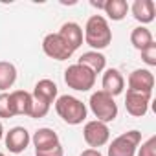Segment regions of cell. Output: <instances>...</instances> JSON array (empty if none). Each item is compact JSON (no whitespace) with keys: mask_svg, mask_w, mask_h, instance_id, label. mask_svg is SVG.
<instances>
[{"mask_svg":"<svg viewBox=\"0 0 156 156\" xmlns=\"http://www.w3.org/2000/svg\"><path fill=\"white\" fill-rule=\"evenodd\" d=\"M83 41L94 50H105L110 42H112V30L108 26V20L103 15H92L87 24H85V33H83Z\"/></svg>","mask_w":156,"mask_h":156,"instance_id":"6da1fadb","label":"cell"},{"mask_svg":"<svg viewBox=\"0 0 156 156\" xmlns=\"http://www.w3.org/2000/svg\"><path fill=\"white\" fill-rule=\"evenodd\" d=\"M55 112L68 125H81L87 119V105L73 96H59L55 99Z\"/></svg>","mask_w":156,"mask_h":156,"instance_id":"7a4b0ae2","label":"cell"},{"mask_svg":"<svg viewBox=\"0 0 156 156\" xmlns=\"http://www.w3.org/2000/svg\"><path fill=\"white\" fill-rule=\"evenodd\" d=\"M96 73L90 72L87 66L81 64H70L64 70V83L68 85V88L77 90V92H88L90 88H94L96 85Z\"/></svg>","mask_w":156,"mask_h":156,"instance_id":"3957f363","label":"cell"},{"mask_svg":"<svg viewBox=\"0 0 156 156\" xmlns=\"http://www.w3.org/2000/svg\"><path fill=\"white\" fill-rule=\"evenodd\" d=\"M90 110L92 114L98 118V121H103V123H110L118 118V103L114 101L112 96H108L107 92L103 90H98L90 96Z\"/></svg>","mask_w":156,"mask_h":156,"instance_id":"277c9868","label":"cell"},{"mask_svg":"<svg viewBox=\"0 0 156 156\" xmlns=\"http://www.w3.org/2000/svg\"><path fill=\"white\" fill-rule=\"evenodd\" d=\"M140 143H141V132L127 130L110 141L107 154L108 156H136V149L140 147Z\"/></svg>","mask_w":156,"mask_h":156,"instance_id":"5b68a950","label":"cell"},{"mask_svg":"<svg viewBox=\"0 0 156 156\" xmlns=\"http://www.w3.org/2000/svg\"><path fill=\"white\" fill-rule=\"evenodd\" d=\"M83 138H85V141H87V145L90 149H99V147H103V145L108 143V140H110V129H108L107 123L92 119V121L85 123V127H83Z\"/></svg>","mask_w":156,"mask_h":156,"instance_id":"8992f818","label":"cell"},{"mask_svg":"<svg viewBox=\"0 0 156 156\" xmlns=\"http://www.w3.org/2000/svg\"><path fill=\"white\" fill-rule=\"evenodd\" d=\"M42 51L55 61H66L73 55V50L64 42L59 33H48L42 41Z\"/></svg>","mask_w":156,"mask_h":156,"instance_id":"52a82bcc","label":"cell"},{"mask_svg":"<svg viewBox=\"0 0 156 156\" xmlns=\"http://www.w3.org/2000/svg\"><path fill=\"white\" fill-rule=\"evenodd\" d=\"M154 88V75L147 68H138L129 73V90L130 92H140V94H149L152 96Z\"/></svg>","mask_w":156,"mask_h":156,"instance_id":"ba28073f","label":"cell"},{"mask_svg":"<svg viewBox=\"0 0 156 156\" xmlns=\"http://www.w3.org/2000/svg\"><path fill=\"white\" fill-rule=\"evenodd\" d=\"M4 141H6V147L9 149V152L20 154L28 149L31 136L24 127H13V129H9V132L4 134Z\"/></svg>","mask_w":156,"mask_h":156,"instance_id":"9c48e42d","label":"cell"},{"mask_svg":"<svg viewBox=\"0 0 156 156\" xmlns=\"http://www.w3.org/2000/svg\"><path fill=\"white\" fill-rule=\"evenodd\" d=\"M149 103H151V96L149 94H140V92H130L127 90L125 96V108L130 116L134 118H143L149 110Z\"/></svg>","mask_w":156,"mask_h":156,"instance_id":"30bf717a","label":"cell"},{"mask_svg":"<svg viewBox=\"0 0 156 156\" xmlns=\"http://www.w3.org/2000/svg\"><path fill=\"white\" fill-rule=\"evenodd\" d=\"M123 88H125V79L119 70L116 68H108L105 70L103 73V79H101V90L107 92L108 96L116 98L119 94H123Z\"/></svg>","mask_w":156,"mask_h":156,"instance_id":"8fae6325","label":"cell"},{"mask_svg":"<svg viewBox=\"0 0 156 156\" xmlns=\"http://www.w3.org/2000/svg\"><path fill=\"white\" fill-rule=\"evenodd\" d=\"M57 94H59V88L51 79H41L35 85V88L31 92V98L35 101H41V103L51 107V103H55V99L59 98Z\"/></svg>","mask_w":156,"mask_h":156,"instance_id":"7c38bea8","label":"cell"},{"mask_svg":"<svg viewBox=\"0 0 156 156\" xmlns=\"http://www.w3.org/2000/svg\"><path fill=\"white\" fill-rule=\"evenodd\" d=\"M31 141H33L35 151H46V149H53V147L61 145L57 132H55L53 129H50V127H41V129H37L35 134L31 136Z\"/></svg>","mask_w":156,"mask_h":156,"instance_id":"4fadbf2b","label":"cell"},{"mask_svg":"<svg viewBox=\"0 0 156 156\" xmlns=\"http://www.w3.org/2000/svg\"><path fill=\"white\" fill-rule=\"evenodd\" d=\"M129 9H130L132 17L141 24L152 22L156 17V6L152 0H134V4L129 6Z\"/></svg>","mask_w":156,"mask_h":156,"instance_id":"5bb4252c","label":"cell"},{"mask_svg":"<svg viewBox=\"0 0 156 156\" xmlns=\"http://www.w3.org/2000/svg\"><path fill=\"white\" fill-rule=\"evenodd\" d=\"M57 33L64 39V42H66L73 51L79 50V46L83 44V28L77 24V22H64Z\"/></svg>","mask_w":156,"mask_h":156,"instance_id":"9a60e30c","label":"cell"},{"mask_svg":"<svg viewBox=\"0 0 156 156\" xmlns=\"http://www.w3.org/2000/svg\"><path fill=\"white\" fill-rule=\"evenodd\" d=\"M9 99H11V107H13L15 116H30L31 103H33V98L30 92H26V90L9 92Z\"/></svg>","mask_w":156,"mask_h":156,"instance_id":"2e32d148","label":"cell"},{"mask_svg":"<svg viewBox=\"0 0 156 156\" xmlns=\"http://www.w3.org/2000/svg\"><path fill=\"white\" fill-rule=\"evenodd\" d=\"M77 64L87 66L90 72H94V73L98 75V73L105 72V68H107V57H105L101 51H94V50H90V51H85V53L79 57Z\"/></svg>","mask_w":156,"mask_h":156,"instance_id":"e0dca14e","label":"cell"},{"mask_svg":"<svg viewBox=\"0 0 156 156\" xmlns=\"http://www.w3.org/2000/svg\"><path fill=\"white\" fill-rule=\"evenodd\" d=\"M103 11L105 15L114 20V22H119L127 17L129 13V4L125 2V0H107L105 6H103Z\"/></svg>","mask_w":156,"mask_h":156,"instance_id":"ac0fdd59","label":"cell"},{"mask_svg":"<svg viewBox=\"0 0 156 156\" xmlns=\"http://www.w3.org/2000/svg\"><path fill=\"white\" fill-rule=\"evenodd\" d=\"M17 81V68L13 62L0 61V92L9 90Z\"/></svg>","mask_w":156,"mask_h":156,"instance_id":"d6986e66","label":"cell"},{"mask_svg":"<svg viewBox=\"0 0 156 156\" xmlns=\"http://www.w3.org/2000/svg\"><path fill=\"white\" fill-rule=\"evenodd\" d=\"M154 42V39H152V33H151V30L149 28H145V26H138V28H134L132 31H130V44L136 48V50H145L149 44H152Z\"/></svg>","mask_w":156,"mask_h":156,"instance_id":"ffe728a7","label":"cell"},{"mask_svg":"<svg viewBox=\"0 0 156 156\" xmlns=\"http://www.w3.org/2000/svg\"><path fill=\"white\" fill-rule=\"evenodd\" d=\"M13 116H15V112H13V107H11L9 94L2 92L0 94V118L8 119V118H13Z\"/></svg>","mask_w":156,"mask_h":156,"instance_id":"44dd1931","label":"cell"},{"mask_svg":"<svg viewBox=\"0 0 156 156\" xmlns=\"http://www.w3.org/2000/svg\"><path fill=\"white\" fill-rule=\"evenodd\" d=\"M136 156H156V138L151 136L147 141H143L141 147L136 149Z\"/></svg>","mask_w":156,"mask_h":156,"instance_id":"7402d4cb","label":"cell"},{"mask_svg":"<svg viewBox=\"0 0 156 156\" xmlns=\"http://www.w3.org/2000/svg\"><path fill=\"white\" fill-rule=\"evenodd\" d=\"M48 112H50V105H44V103L33 99V103H31V110H30V118H33V119H41V118H44Z\"/></svg>","mask_w":156,"mask_h":156,"instance_id":"603a6c76","label":"cell"},{"mask_svg":"<svg viewBox=\"0 0 156 156\" xmlns=\"http://www.w3.org/2000/svg\"><path fill=\"white\" fill-rule=\"evenodd\" d=\"M141 61L147 66H156V42H152L145 50H141Z\"/></svg>","mask_w":156,"mask_h":156,"instance_id":"cb8c5ba5","label":"cell"},{"mask_svg":"<svg viewBox=\"0 0 156 156\" xmlns=\"http://www.w3.org/2000/svg\"><path fill=\"white\" fill-rule=\"evenodd\" d=\"M35 156H64L62 145H57L53 149H46V151H35Z\"/></svg>","mask_w":156,"mask_h":156,"instance_id":"d4e9b609","label":"cell"},{"mask_svg":"<svg viewBox=\"0 0 156 156\" xmlns=\"http://www.w3.org/2000/svg\"><path fill=\"white\" fill-rule=\"evenodd\" d=\"M79 156H103V154L99 152V149H85Z\"/></svg>","mask_w":156,"mask_h":156,"instance_id":"484cf974","label":"cell"},{"mask_svg":"<svg viewBox=\"0 0 156 156\" xmlns=\"http://www.w3.org/2000/svg\"><path fill=\"white\" fill-rule=\"evenodd\" d=\"M94 8H98V9H103V6H105V2H96V0H92V2H90Z\"/></svg>","mask_w":156,"mask_h":156,"instance_id":"4316f807","label":"cell"},{"mask_svg":"<svg viewBox=\"0 0 156 156\" xmlns=\"http://www.w3.org/2000/svg\"><path fill=\"white\" fill-rule=\"evenodd\" d=\"M4 140V127H2V121H0V141Z\"/></svg>","mask_w":156,"mask_h":156,"instance_id":"83f0119b","label":"cell"},{"mask_svg":"<svg viewBox=\"0 0 156 156\" xmlns=\"http://www.w3.org/2000/svg\"><path fill=\"white\" fill-rule=\"evenodd\" d=\"M0 156H6V154H4V152H0Z\"/></svg>","mask_w":156,"mask_h":156,"instance_id":"f1b7e54d","label":"cell"}]
</instances>
